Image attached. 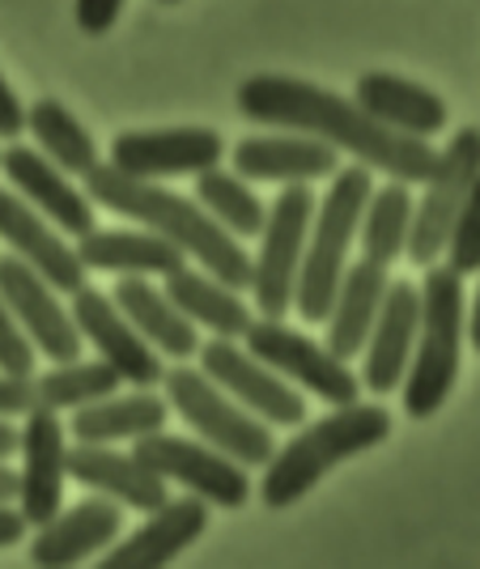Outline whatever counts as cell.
<instances>
[{
  "label": "cell",
  "mask_w": 480,
  "mask_h": 569,
  "mask_svg": "<svg viewBox=\"0 0 480 569\" xmlns=\"http://www.w3.org/2000/svg\"><path fill=\"white\" fill-rule=\"evenodd\" d=\"M196 204L213 217L226 234L239 238V242L264 230L268 204L260 200V191L251 188L242 174H234V170H221V167L200 170L196 174Z\"/></svg>",
  "instance_id": "cell-31"
},
{
  "label": "cell",
  "mask_w": 480,
  "mask_h": 569,
  "mask_svg": "<svg viewBox=\"0 0 480 569\" xmlns=\"http://www.w3.org/2000/svg\"><path fill=\"white\" fill-rule=\"evenodd\" d=\"M86 196L102 209H111V213L141 221L144 230H153L158 238H167L170 247H179L183 260H196L209 277L247 293V281H251L247 247L234 234H226L196 200L167 191L153 179H132L111 162H98L86 174Z\"/></svg>",
  "instance_id": "cell-2"
},
{
  "label": "cell",
  "mask_w": 480,
  "mask_h": 569,
  "mask_svg": "<svg viewBox=\"0 0 480 569\" xmlns=\"http://www.w3.org/2000/svg\"><path fill=\"white\" fill-rule=\"evenodd\" d=\"M387 284H391V272H387L383 263L358 260L340 272L332 307L323 315V323H328V349L340 361L361 357V345H366V336L374 328V315L383 307Z\"/></svg>",
  "instance_id": "cell-25"
},
{
  "label": "cell",
  "mask_w": 480,
  "mask_h": 569,
  "mask_svg": "<svg viewBox=\"0 0 480 569\" xmlns=\"http://www.w3.org/2000/svg\"><path fill=\"white\" fill-rule=\"evenodd\" d=\"M374 188L370 167H340L328 179V196L311 213L302 263H298V281H293V307L307 323H323V315L332 307V293L340 284V272L349 268V247L358 238L361 204Z\"/></svg>",
  "instance_id": "cell-5"
},
{
  "label": "cell",
  "mask_w": 480,
  "mask_h": 569,
  "mask_svg": "<svg viewBox=\"0 0 480 569\" xmlns=\"http://www.w3.org/2000/svg\"><path fill=\"white\" fill-rule=\"evenodd\" d=\"M120 387H123L120 375H116L102 357H98V361L72 357V361H60L56 370L34 379L39 408H51V412H72V408L102 400V396H111V391H120Z\"/></svg>",
  "instance_id": "cell-32"
},
{
  "label": "cell",
  "mask_w": 480,
  "mask_h": 569,
  "mask_svg": "<svg viewBox=\"0 0 480 569\" xmlns=\"http://www.w3.org/2000/svg\"><path fill=\"white\" fill-rule=\"evenodd\" d=\"M0 298H4V307L13 310V319H18V328L26 332V340L34 345V353L51 357V361L81 357L86 340L77 332L69 307L18 256H0Z\"/></svg>",
  "instance_id": "cell-13"
},
{
  "label": "cell",
  "mask_w": 480,
  "mask_h": 569,
  "mask_svg": "<svg viewBox=\"0 0 480 569\" xmlns=\"http://www.w3.org/2000/svg\"><path fill=\"white\" fill-rule=\"evenodd\" d=\"M18 455H22V472H18V515L26 527L48 522L60 501H64V455H69V429L60 426V412L51 408H30L18 429Z\"/></svg>",
  "instance_id": "cell-14"
},
{
  "label": "cell",
  "mask_w": 480,
  "mask_h": 569,
  "mask_svg": "<svg viewBox=\"0 0 480 569\" xmlns=\"http://www.w3.org/2000/svg\"><path fill=\"white\" fill-rule=\"evenodd\" d=\"M162 387H167V403L188 421V429H196L200 442L226 451L242 468H260L272 459L277 451L272 426L247 412L239 400H230L204 370H192V366L162 370Z\"/></svg>",
  "instance_id": "cell-6"
},
{
  "label": "cell",
  "mask_w": 480,
  "mask_h": 569,
  "mask_svg": "<svg viewBox=\"0 0 480 569\" xmlns=\"http://www.w3.org/2000/svg\"><path fill=\"white\" fill-rule=\"evenodd\" d=\"M18 498V472L9 463H0V501H13Z\"/></svg>",
  "instance_id": "cell-41"
},
{
  "label": "cell",
  "mask_w": 480,
  "mask_h": 569,
  "mask_svg": "<svg viewBox=\"0 0 480 569\" xmlns=\"http://www.w3.org/2000/svg\"><path fill=\"white\" fill-rule=\"evenodd\" d=\"M200 370L230 396L239 400L247 412H256L264 426H302L307 421V400L298 396V387L286 382L277 370H268L256 353H247L242 345L213 336L200 349Z\"/></svg>",
  "instance_id": "cell-11"
},
{
  "label": "cell",
  "mask_w": 480,
  "mask_h": 569,
  "mask_svg": "<svg viewBox=\"0 0 480 569\" xmlns=\"http://www.w3.org/2000/svg\"><path fill=\"white\" fill-rule=\"evenodd\" d=\"M0 242L34 268L56 293H72L86 284V263L77 260L72 242L51 226L48 217H39L13 188H0Z\"/></svg>",
  "instance_id": "cell-17"
},
{
  "label": "cell",
  "mask_w": 480,
  "mask_h": 569,
  "mask_svg": "<svg viewBox=\"0 0 480 569\" xmlns=\"http://www.w3.org/2000/svg\"><path fill=\"white\" fill-rule=\"evenodd\" d=\"M417 289H421V319H417L409 370L400 379V396H404V412L412 421H430L459 382V361H463V277H456L447 263H430L426 284H417Z\"/></svg>",
  "instance_id": "cell-4"
},
{
  "label": "cell",
  "mask_w": 480,
  "mask_h": 569,
  "mask_svg": "<svg viewBox=\"0 0 480 569\" xmlns=\"http://www.w3.org/2000/svg\"><path fill=\"white\" fill-rule=\"evenodd\" d=\"M247 353H256L268 370H277L286 382H293L298 391L307 396H319L323 403H353L361 400V382L358 375L349 370V361H340L328 345L311 340L307 332L289 328L286 319H251L247 323Z\"/></svg>",
  "instance_id": "cell-9"
},
{
  "label": "cell",
  "mask_w": 480,
  "mask_h": 569,
  "mask_svg": "<svg viewBox=\"0 0 480 569\" xmlns=\"http://www.w3.org/2000/svg\"><path fill=\"white\" fill-rule=\"evenodd\" d=\"M0 370L4 375H34V345L26 340L13 310L4 307V298H0Z\"/></svg>",
  "instance_id": "cell-34"
},
{
  "label": "cell",
  "mask_w": 480,
  "mask_h": 569,
  "mask_svg": "<svg viewBox=\"0 0 480 569\" xmlns=\"http://www.w3.org/2000/svg\"><path fill=\"white\" fill-rule=\"evenodd\" d=\"M421 319V289L412 281H391L383 293V307L374 315V328L361 345V387L374 396H391L404 370H409L412 340Z\"/></svg>",
  "instance_id": "cell-19"
},
{
  "label": "cell",
  "mask_w": 480,
  "mask_h": 569,
  "mask_svg": "<svg viewBox=\"0 0 480 569\" xmlns=\"http://www.w3.org/2000/svg\"><path fill=\"white\" fill-rule=\"evenodd\" d=\"M226 141L213 128H162V132H123L111 141V167L132 179H179L221 167Z\"/></svg>",
  "instance_id": "cell-15"
},
{
  "label": "cell",
  "mask_w": 480,
  "mask_h": 569,
  "mask_svg": "<svg viewBox=\"0 0 480 569\" xmlns=\"http://www.w3.org/2000/svg\"><path fill=\"white\" fill-rule=\"evenodd\" d=\"M477 174H480V128L463 123L451 144L433 158V170L426 174V196L421 204H412L409 221V242H404V260L417 268H430L442 260L447 234L463 213V204L477 196Z\"/></svg>",
  "instance_id": "cell-7"
},
{
  "label": "cell",
  "mask_w": 480,
  "mask_h": 569,
  "mask_svg": "<svg viewBox=\"0 0 480 569\" xmlns=\"http://www.w3.org/2000/svg\"><path fill=\"white\" fill-rule=\"evenodd\" d=\"M26 128V107L22 98L13 94V86L0 77V141H18Z\"/></svg>",
  "instance_id": "cell-37"
},
{
  "label": "cell",
  "mask_w": 480,
  "mask_h": 569,
  "mask_svg": "<svg viewBox=\"0 0 480 569\" xmlns=\"http://www.w3.org/2000/svg\"><path fill=\"white\" fill-rule=\"evenodd\" d=\"M387 438H391V412L383 403H337L323 421L298 429L281 451H272V459L264 463V480H260V498L272 510H286L307 498L344 459L374 451Z\"/></svg>",
  "instance_id": "cell-3"
},
{
  "label": "cell",
  "mask_w": 480,
  "mask_h": 569,
  "mask_svg": "<svg viewBox=\"0 0 480 569\" xmlns=\"http://www.w3.org/2000/svg\"><path fill=\"white\" fill-rule=\"evenodd\" d=\"M120 527L123 515L111 498H90L72 510H56L48 522H39V531L30 540V561L51 569L81 566L107 545H116Z\"/></svg>",
  "instance_id": "cell-22"
},
{
  "label": "cell",
  "mask_w": 480,
  "mask_h": 569,
  "mask_svg": "<svg viewBox=\"0 0 480 569\" xmlns=\"http://www.w3.org/2000/svg\"><path fill=\"white\" fill-rule=\"evenodd\" d=\"M64 472L77 485H86L94 493H107L116 506L144 510V515L158 510L170 498L162 476L149 472L132 451H116L107 442H72L69 455H64Z\"/></svg>",
  "instance_id": "cell-21"
},
{
  "label": "cell",
  "mask_w": 480,
  "mask_h": 569,
  "mask_svg": "<svg viewBox=\"0 0 480 569\" xmlns=\"http://www.w3.org/2000/svg\"><path fill=\"white\" fill-rule=\"evenodd\" d=\"M170 403L162 396H153V387H132L128 396L111 391L94 403L72 408V442H137L153 429H167Z\"/></svg>",
  "instance_id": "cell-26"
},
{
  "label": "cell",
  "mask_w": 480,
  "mask_h": 569,
  "mask_svg": "<svg viewBox=\"0 0 480 569\" xmlns=\"http://www.w3.org/2000/svg\"><path fill=\"white\" fill-rule=\"evenodd\" d=\"M234 174L247 183H319L340 170L337 149L307 132H268L234 144Z\"/></svg>",
  "instance_id": "cell-20"
},
{
  "label": "cell",
  "mask_w": 480,
  "mask_h": 569,
  "mask_svg": "<svg viewBox=\"0 0 480 569\" xmlns=\"http://www.w3.org/2000/svg\"><path fill=\"white\" fill-rule=\"evenodd\" d=\"M111 302L158 349V357H170V361H192L196 357V349H200L196 323L170 302L162 284H153L149 277H120V284L111 289Z\"/></svg>",
  "instance_id": "cell-24"
},
{
  "label": "cell",
  "mask_w": 480,
  "mask_h": 569,
  "mask_svg": "<svg viewBox=\"0 0 480 569\" xmlns=\"http://www.w3.org/2000/svg\"><path fill=\"white\" fill-rule=\"evenodd\" d=\"M442 260L456 277H477L480 272V204L477 196L463 204V213L456 217L447 247H442Z\"/></svg>",
  "instance_id": "cell-33"
},
{
  "label": "cell",
  "mask_w": 480,
  "mask_h": 569,
  "mask_svg": "<svg viewBox=\"0 0 480 569\" xmlns=\"http://www.w3.org/2000/svg\"><path fill=\"white\" fill-rule=\"evenodd\" d=\"M409 221H412V191L409 183L391 179L387 188H370L366 204H361V260L383 263L391 268L404 260V242H409Z\"/></svg>",
  "instance_id": "cell-30"
},
{
  "label": "cell",
  "mask_w": 480,
  "mask_h": 569,
  "mask_svg": "<svg viewBox=\"0 0 480 569\" xmlns=\"http://www.w3.org/2000/svg\"><path fill=\"white\" fill-rule=\"evenodd\" d=\"M69 315L72 323H77V332H81V340L94 345V353L120 375V382H128V387H158L162 382L158 349L123 319L107 289H94V284L72 289Z\"/></svg>",
  "instance_id": "cell-12"
},
{
  "label": "cell",
  "mask_w": 480,
  "mask_h": 569,
  "mask_svg": "<svg viewBox=\"0 0 480 569\" xmlns=\"http://www.w3.org/2000/svg\"><path fill=\"white\" fill-rule=\"evenodd\" d=\"M13 455H18V429L9 421H0V463H9Z\"/></svg>",
  "instance_id": "cell-40"
},
{
  "label": "cell",
  "mask_w": 480,
  "mask_h": 569,
  "mask_svg": "<svg viewBox=\"0 0 480 569\" xmlns=\"http://www.w3.org/2000/svg\"><path fill=\"white\" fill-rule=\"evenodd\" d=\"M239 111L256 123H277L289 132H307L314 141L353 153L361 167L383 170L400 183H426L433 170V144L417 137H400L361 111L358 102L332 94L314 81L286 77V72H260L239 86Z\"/></svg>",
  "instance_id": "cell-1"
},
{
  "label": "cell",
  "mask_w": 480,
  "mask_h": 569,
  "mask_svg": "<svg viewBox=\"0 0 480 569\" xmlns=\"http://www.w3.org/2000/svg\"><path fill=\"white\" fill-rule=\"evenodd\" d=\"M358 102L366 116L374 123H383L400 137H417V141H433L442 128H447V102L417 86L409 77H396V72H361L358 86H353Z\"/></svg>",
  "instance_id": "cell-23"
},
{
  "label": "cell",
  "mask_w": 480,
  "mask_h": 569,
  "mask_svg": "<svg viewBox=\"0 0 480 569\" xmlns=\"http://www.w3.org/2000/svg\"><path fill=\"white\" fill-rule=\"evenodd\" d=\"M132 455L141 459L149 472H158L167 485H183L192 498L209 501V506H226L239 510L251 498V476L242 463H234L226 451H217L200 438H179L167 429H153L132 442Z\"/></svg>",
  "instance_id": "cell-10"
},
{
  "label": "cell",
  "mask_w": 480,
  "mask_h": 569,
  "mask_svg": "<svg viewBox=\"0 0 480 569\" xmlns=\"http://www.w3.org/2000/svg\"><path fill=\"white\" fill-rule=\"evenodd\" d=\"M72 251L86 268L116 272V277H167L188 263L179 247H170L153 230H98L94 226L77 238Z\"/></svg>",
  "instance_id": "cell-27"
},
{
  "label": "cell",
  "mask_w": 480,
  "mask_h": 569,
  "mask_svg": "<svg viewBox=\"0 0 480 569\" xmlns=\"http://www.w3.org/2000/svg\"><path fill=\"white\" fill-rule=\"evenodd\" d=\"M158 4H179V0H158Z\"/></svg>",
  "instance_id": "cell-42"
},
{
  "label": "cell",
  "mask_w": 480,
  "mask_h": 569,
  "mask_svg": "<svg viewBox=\"0 0 480 569\" xmlns=\"http://www.w3.org/2000/svg\"><path fill=\"white\" fill-rule=\"evenodd\" d=\"M0 170L9 179V188L22 196L26 204L39 217H48L60 234L81 238L86 230H94V200L72 183L60 167H51L39 149H26V144H9L0 153Z\"/></svg>",
  "instance_id": "cell-16"
},
{
  "label": "cell",
  "mask_w": 480,
  "mask_h": 569,
  "mask_svg": "<svg viewBox=\"0 0 480 569\" xmlns=\"http://www.w3.org/2000/svg\"><path fill=\"white\" fill-rule=\"evenodd\" d=\"M77 26L86 30V34H107L111 26L120 22L123 13V0H77Z\"/></svg>",
  "instance_id": "cell-36"
},
{
  "label": "cell",
  "mask_w": 480,
  "mask_h": 569,
  "mask_svg": "<svg viewBox=\"0 0 480 569\" xmlns=\"http://www.w3.org/2000/svg\"><path fill=\"white\" fill-rule=\"evenodd\" d=\"M314 191L311 183H286V191L272 200L260 230V251L251 256V281L247 289L256 293V307L268 319H286L293 310V281H298V263L311 230Z\"/></svg>",
  "instance_id": "cell-8"
},
{
  "label": "cell",
  "mask_w": 480,
  "mask_h": 569,
  "mask_svg": "<svg viewBox=\"0 0 480 569\" xmlns=\"http://www.w3.org/2000/svg\"><path fill=\"white\" fill-rule=\"evenodd\" d=\"M209 527V501L200 498H167L149 519L120 545L102 548V569H158L183 557Z\"/></svg>",
  "instance_id": "cell-18"
},
{
  "label": "cell",
  "mask_w": 480,
  "mask_h": 569,
  "mask_svg": "<svg viewBox=\"0 0 480 569\" xmlns=\"http://www.w3.org/2000/svg\"><path fill=\"white\" fill-rule=\"evenodd\" d=\"M26 128L34 137V149L51 167L64 170L69 179H86L98 167V144L90 137V128L72 116L64 102L39 98L34 107H26Z\"/></svg>",
  "instance_id": "cell-29"
},
{
  "label": "cell",
  "mask_w": 480,
  "mask_h": 569,
  "mask_svg": "<svg viewBox=\"0 0 480 569\" xmlns=\"http://www.w3.org/2000/svg\"><path fill=\"white\" fill-rule=\"evenodd\" d=\"M30 408H39L34 375H4V370H0V421L26 417Z\"/></svg>",
  "instance_id": "cell-35"
},
{
  "label": "cell",
  "mask_w": 480,
  "mask_h": 569,
  "mask_svg": "<svg viewBox=\"0 0 480 569\" xmlns=\"http://www.w3.org/2000/svg\"><path fill=\"white\" fill-rule=\"evenodd\" d=\"M463 336H468L472 349H480V302H472V307L463 310Z\"/></svg>",
  "instance_id": "cell-39"
},
{
  "label": "cell",
  "mask_w": 480,
  "mask_h": 569,
  "mask_svg": "<svg viewBox=\"0 0 480 569\" xmlns=\"http://www.w3.org/2000/svg\"><path fill=\"white\" fill-rule=\"evenodd\" d=\"M22 531H26V519L18 515V506L0 501V548H13L22 540Z\"/></svg>",
  "instance_id": "cell-38"
},
{
  "label": "cell",
  "mask_w": 480,
  "mask_h": 569,
  "mask_svg": "<svg viewBox=\"0 0 480 569\" xmlns=\"http://www.w3.org/2000/svg\"><path fill=\"white\" fill-rule=\"evenodd\" d=\"M162 289L174 307L192 319L196 328H209L213 336H226V340H239L247 332V323L256 319V310L242 302L239 289L221 284L217 277H209L204 268H174L162 277Z\"/></svg>",
  "instance_id": "cell-28"
}]
</instances>
